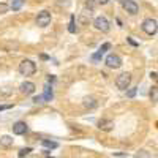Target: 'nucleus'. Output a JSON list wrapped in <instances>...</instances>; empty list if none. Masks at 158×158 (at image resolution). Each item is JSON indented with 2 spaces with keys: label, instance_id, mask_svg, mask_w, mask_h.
<instances>
[{
  "label": "nucleus",
  "instance_id": "f257e3e1",
  "mask_svg": "<svg viewBox=\"0 0 158 158\" xmlns=\"http://www.w3.org/2000/svg\"><path fill=\"white\" fill-rule=\"evenodd\" d=\"M19 73L22 76H32L36 73V63L29 60V59H25L19 63Z\"/></svg>",
  "mask_w": 158,
  "mask_h": 158
},
{
  "label": "nucleus",
  "instance_id": "f03ea898",
  "mask_svg": "<svg viewBox=\"0 0 158 158\" xmlns=\"http://www.w3.org/2000/svg\"><path fill=\"white\" fill-rule=\"evenodd\" d=\"M130 84H131V74L130 73H122L115 79V85H117V89H120V90L130 89Z\"/></svg>",
  "mask_w": 158,
  "mask_h": 158
},
{
  "label": "nucleus",
  "instance_id": "7ed1b4c3",
  "mask_svg": "<svg viewBox=\"0 0 158 158\" xmlns=\"http://www.w3.org/2000/svg\"><path fill=\"white\" fill-rule=\"evenodd\" d=\"M142 30L146 32L147 35H155L156 30H158V22H156V19H152V18L146 19V21L142 22Z\"/></svg>",
  "mask_w": 158,
  "mask_h": 158
},
{
  "label": "nucleus",
  "instance_id": "20e7f679",
  "mask_svg": "<svg viewBox=\"0 0 158 158\" xmlns=\"http://www.w3.org/2000/svg\"><path fill=\"white\" fill-rule=\"evenodd\" d=\"M94 25H95V29H97V30H100V32H103V33L109 32V29H111L109 21H108L106 18H104V16H98V18H95Z\"/></svg>",
  "mask_w": 158,
  "mask_h": 158
},
{
  "label": "nucleus",
  "instance_id": "39448f33",
  "mask_svg": "<svg viewBox=\"0 0 158 158\" xmlns=\"http://www.w3.org/2000/svg\"><path fill=\"white\" fill-rule=\"evenodd\" d=\"M49 24H51V13L46 11V10L40 11L38 16H36V25L38 27H48Z\"/></svg>",
  "mask_w": 158,
  "mask_h": 158
},
{
  "label": "nucleus",
  "instance_id": "423d86ee",
  "mask_svg": "<svg viewBox=\"0 0 158 158\" xmlns=\"http://www.w3.org/2000/svg\"><path fill=\"white\" fill-rule=\"evenodd\" d=\"M106 65L109 68H112V70H117V68L122 67V59L118 57L117 54H109L106 57Z\"/></svg>",
  "mask_w": 158,
  "mask_h": 158
},
{
  "label": "nucleus",
  "instance_id": "0eeeda50",
  "mask_svg": "<svg viewBox=\"0 0 158 158\" xmlns=\"http://www.w3.org/2000/svg\"><path fill=\"white\" fill-rule=\"evenodd\" d=\"M122 6L125 8L127 13H130V15H136L139 11V6L135 0H122Z\"/></svg>",
  "mask_w": 158,
  "mask_h": 158
},
{
  "label": "nucleus",
  "instance_id": "6e6552de",
  "mask_svg": "<svg viewBox=\"0 0 158 158\" xmlns=\"http://www.w3.org/2000/svg\"><path fill=\"white\" fill-rule=\"evenodd\" d=\"M97 127L101 130V131H111L114 128V122L111 120V118H100Z\"/></svg>",
  "mask_w": 158,
  "mask_h": 158
},
{
  "label": "nucleus",
  "instance_id": "1a4fd4ad",
  "mask_svg": "<svg viewBox=\"0 0 158 158\" xmlns=\"http://www.w3.org/2000/svg\"><path fill=\"white\" fill-rule=\"evenodd\" d=\"M29 131V127H27V123L25 122H16L15 125H13V133L15 135H25Z\"/></svg>",
  "mask_w": 158,
  "mask_h": 158
},
{
  "label": "nucleus",
  "instance_id": "9d476101",
  "mask_svg": "<svg viewBox=\"0 0 158 158\" xmlns=\"http://www.w3.org/2000/svg\"><path fill=\"white\" fill-rule=\"evenodd\" d=\"M19 90H21V94H24V95H32L33 92H35V84L33 82H22L21 84V87H19Z\"/></svg>",
  "mask_w": 158,
  "mask_h": 158
},
{
  "label": "nucleus",
  "instance_id": "9b49d317",
  "mask_svg": "<svg viewBox=\"0 0 158 158\" xmlns=\"http://www.w3.org/2000/svg\"><path fill=\"white\" fill-rule=\"evenodd\" d=\"M0 146L2 147H11L13 146V138L11 136H0Z\"/></svg>",
  "mask_w": 158,
  "mask_h": 158
},
{
  "label": "nucleus",
  "instance_id": "f8f14e48",
  "mask_svg": "<svg viewBox=\"0 0 158 158\" xmlns=\"http://www.w3.org/2000/svg\"><path fill=\"white\" fill-rule=\"evenodd\" d=\"M52 97H54V94H52V87L51 85H46L44 87V94H43V100L44 101H51Z\"/></svg>",
  "mask_w": 158,
  "mask_h": 158
},
{
  "label": "nucleus",
  "instance_id": "ddd939ff",
  "mask_svg": "<svg viewBox=\"0 0 158 158\" xmlns=\"http://www.w3.org/2000/svg\"><path fill=\"white\" fill-rule=\"evenodd\" d=\"M84 106H85V108H89V109L97 108V101H95V98H92V97L84 98Z\"/></svg>",
  "mask_w": 158,
  "mask_h": 158
},
{
  "label": "nucleus",
  "instance_id": "4468645a",
  "mask_svg": "<svg viewBox=\"0 0 158 158\" xmlns=\"http://www.w3.org/2000/svg\"><path fill=\"white\" fill-rule=\"evenodd\" d=\"M41 144H43L46 149H57V146H59L57 142H54V141H48V139H43Z\"/></svg>",
  "mask_w": 158,
  "mask_h": 158
},
{
  "label": "nucleus",
  "instance_id": "2eb2a0df",
  "mask_svg": "<svg viewBox=\"0 0 158 158\" xmlns=\"http://www.w3.org/2000/svg\"><path fill=\"white\" fill-rule=\"evenodd\" d=\"M22 3H24V0H13V3H11V10L13 11H19L22 8Z\"/></svg>",
  "mask_w": 158,
  "mask_h": 158
},
{
  "label": "nucleus",
  "instance_id": "dca6fc26",
  "mask_svg": "<svg viewBox=\"0 0 158 158\" xmlns=\"http://www.w3.org/2000/svg\"><path fill=\"white\" fill-rule=\"evenodd\" d=\"M150 98H152V101H153V103H156V101H158V87H156V85H153V87H152Z\"/></svg>",
  "mask_w": 158,
  "mask_h": 158
},
{
  "label": "nucleus",
  "instance_id": "f3484780",
  "mask_svg": "<svg viewBox=\"0 0 158 158\" xmlns=\"http://www.w3.org/2000/svg\"><path fill=\"white\" fill-rule=\"evenodd\" d=\"M135 158H150V153L147 150H139V152H136Z\"/></svg>",
  "mask_w": 158,
  "mask_h": 158
},
{
  "label": "nucleus",
  "instance_id": "a211bd4d",
  "mask_svg": "<svg viewBox=\"0 0 158 158\" xmlns=\"http://www.w3.org/2000/svg\"><path fill=\"white\" fill-rule=\"evenodd\" d=\"M87 15H90V13H84V15H81V18H79V21H81L82 25H85V24L89 22V19H90V16L87 18Z\"/></svg>",
  "mask_w": 158,
  "mask_h": 158
},
{
  "label": "nucleus",
  "instance_id": "6ab92c4d",
  "mask_svg": "<svg viewBox=\"0 0 158 158\" xmlns=\"http://www.w3.org/2000/svg\"><path fill=\"white\" fill-rule=\"evenodd\" d=\"M32 152V149L30 147H25V149H22L21 152H19V158H24V156H27L29 153Z\"/></svg>",
  "mask_w": 158,
  "mask_h": 158
},
{
  "label": "nucleus",
  "instance_id": "aec40b11",
  "mask_svg": "<svg viewBox=\"0 0 158 158\" xmlns=\"http://www.w3.org/2000/svg\"><path fill=\"white\" fill-rule=\"evenodd\" d=\"M136 92H138V89H136V87H133V89H130V90L127 92V97H128V98H133V97L136 95Z\"/></svg>",
  "mask_w": 158,
  "mask_h": 158
},
{
  "label": "nucleus",
  "instance_id": "412c9836",
  "mask_svg": "<svg viewBox=\"0 0 158 158\" xmlns=\"http://www.w3.org/2000/svg\"><path fill=\"white\" fill-rule=\"evenodd\" d=\"M8 10H10V6L6 3H0V15H5Z\"/></svg>",
  "mask_w": 158,
  "mask_h": 158
},
{
  "label": "nucleus",
  "instance_id": "4be33fe9",
  "mask_svg": "<svg viewBox=\"0 0 158 158\" xmlns=\"http://www.w3.org/2000/svg\"><path fill=\"white\" fill-rule=\"evenodd\" d=\"M85 6H87L89 10H94V6H95V0H85Z\"/></svg>",
  "mask_w": 158,
  "mask_h": 158
},
{
  "label": "nucleus",
  "instance_id": "5701e85b",
  "mask_svg": "<svg viewBox=\"0 0 158 158\" xmlns=\"http://www.w3.org/2000/svg\"><path fill=\"white\" fill-rule=\"evenodd\" d=\"M13 104H0V112L2 111H6V109H11Z\"/></svg>",
  "mask_w": 158,
  "mask_h": 158
},
{
  "label": "nucleus",
  "instance_id": "b1692460",
  "mask_svg": "<svg viewBox=\"0 0 158 158\" xmlns=\"http://www.w3.org/2000/svg\"><path fill=\"white\" fill-rule=\"evenodd\" d=\"M68 30H70L71 33H74V32H76V29H74V18H71V22H70V27H68Z\"/></svg>",
  "mask_w": 158,
  "mask_h": 158
},
{
  "label": "nucleus",
  "instance_id": "393cba45",
  "mask_svg": "<svg viewBox=\"0 0 158 158\" xmlns=\"http://www.w3.org/2000/svg\"><path fill=\"white\" fill-rule=\"evenodd\" d=\"M33 103H36V104H38V103H44L43 95H38V97H35V98H33Z\"/></svg>",
  "mask_w": 158,
  "mask_h": 158
},
{
  "label": "nucleus",
  "instance_id": "a878e982",
  "mask_svg": "<svg viewBox=\"0 0 158 158\" xmlns=\"http://www.w3.org/2000/svg\"><path fill=\"white\" fill-rule=\"evenodd\" d=\"M127 41H128V43H130L131 46H139V44H138L136 41H133V40H131V38H127Z\"/></svg>",
  "mask_w": 158,
  "mask_h": 158
},
{
  "label": "nucleus",
  "instance_id": "bb28decb",
  "mask_svg": "<svg viewBox=\"0 0 158 158\" xmlns=\"http://www.w3.org/2000/svg\"><path fill=\"white\" fill-rule=\"evenodd\" d=\"M108 2H109V0H98V3H100V5H106Z\"/></svg>",
  "mask_w": 158,
  "mask_h": 158
},
{
  "label": "nucleus",
  "instance_id": "cd10ccee",
  "mask_svg": "<svg viewBox=\"0 0 158 158\" xmlns=\"http://www.w3.org/2000/svg\"><path fill=\"white\" fill-rule=\"evenodd\" d=\"M150 77H152V79H156V73H155V71H153V73H150Z\"/></svg>",
  "mask_w": 158,
  "mask_h": 158
}]
</instances>
